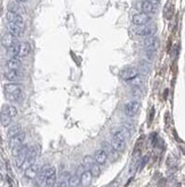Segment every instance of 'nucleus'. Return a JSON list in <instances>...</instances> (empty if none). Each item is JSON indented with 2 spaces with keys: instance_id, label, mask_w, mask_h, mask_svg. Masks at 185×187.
Here are the masks:
<instances>
[{
  "instance_id": "f257e3e1",
  "label": "nucleus",
  "mask_w": 185,
  "mask_h": 187,
  "mask_svg": "<svg viewBox=\"0 0 185 187\" xmlns=\"http://www.w3.org/2000/svg\"><path fill=\"white\" fill-rule=\"evenodd\" d=\"M157 30V25L152 23V24H145L142 25V27H138L137 29L134 30V32H135V35L140 36V37H150V36H154Z\"/></svg>"
},
{
  "instance_id": "f03ea898",
  "label": "nucleus",
  "mask_w": 185,
  "mask_h": 187,
  "mask_svg": "<svg viewBox=\"0 0 185 187\" xmlns=\"http://www.w3.org/2000/svg\"><path fill=\"white\" fill-rule=\"evenodd\" d=\"M141 109V102L138 100H130L125 105V115L128 117H134L136 116L138 111Z\"/></svg>"
},
{
  "instance_id": "7ed1b4c3",
  "label": "nucleus",
  "mask_w": 185,
  "mask_h": 187,
  "mask_svg": "<svg viewBox=\"0 0 185 187\" xmlns=\"http://www.w3.org/2000/svg\"><path fill=\"white\" fill-rule=\"evenodd\" d=\"M23 88H24V86L22 84H18V83L5 84V96H21V94H23Z\"/></svg>"
},
{
  "instance_id": "20e7f679",
  "label": "nucleus",
  "mask_w": 185,
  "mask_h": 187,
  "mask_svg": "<svg viewBox=\"0 0 185 187\" xmlns=\"http://www.w3.org/2000/svg\"><path fill=\"white\" fill-rule=\"evenodd\" d=\"M45 177L46 183L45 185L47 187H53L56 183V168L55 166H47L45 168Z\"/></svg>"
},
{
  "instance_id": "39448f33",
  "label": "nucleus",
  "mask_w": 185,
  "mask_h": 187,
  "mask_svg": "<svg viewBox=\"0 0 185 187\" xmlns=\"http://www.w3.org/2000/svg\"><path fill=\"white\" fill-rule=\"evenodd\" d=\"M138 75H140V71L134 67L123 68V69L120 71V77H121V79L127 81H132L133 78H135L136 76H138Z\"/></svg>"
},
{
  "instance_id": "423d86ee",
  "label": "nucleus",
  "mask_w": 185,
  "mask_h": 187,
  "mask_svg": "<svg viewBox=\"0 0 185 187\" xmlns=\"http://www.w3.org/2000/svg\"><path fill=\"white\" fill-rule=\"evenodd\" d=\"M28 150H29V146L24 145L23 144V146H22L21 150H20V153L17 154V156L15 157V165L17 166V168H20L21 169L22 166H23V164H24L25 160H26V156H28Z\"/></svg>"
},
{
  "instance_id": "0eeeda50",
  "label": "nucleus",
  "mask_w": 185,
  "mask_h": 187,
  "mask_svg": "<svg viewBox=\"0 0 185 187\" xmlns=\"http://www.w3.org/2000/svg\"><path fill=\"white\" fill-rule=\"evenodd\" d=\"M24 29H25L24 25H18V24H15V23H11V22H8L7 23L8 32L12 33L13 36H15L16 38L23 36V33H24Z\"/></svg>"
},
{
  "instance_id": "6e6552de",
  "label": "nucleus",
  "mask_w": 185,
  "mask_h": 187,
  "mask_svg": "<svg viewBox=\"0 0 185 187\" xmlns=\"http://www.w3.org/2000/svg\"><path fill=\"white\" fill-rule=\"evenodd\" d=\"M151 21L150 15L145 14V13H138L133 16V23L137 27H142V25L147 24Z\"/></svg>"
},
{
  "instance_id": "1a4fd4ad",
  "label": "nucleus",
  "mask_w": 185,
  "mask_h": 187,
  "mask_svg": "<svg viewBox=\"0 0 185 187\" xmlns=\"http://www.w3.org/2000/svg\"><path fill=\"white\" fill-rule=\"evenodd\" d=\"M0 42H1V45L4 46V47L8 48V47L17 44V38L12 35V33H9V32H6V33H4V35L1 36Z\"/></svg>"
},
{
  "instance_id": "9d476101",
  "label": "nucleus",
  "mask_w": 185,
  "mask_h": 187,
  "mask_svg": "<svg viewBox=\"0 0 185 187\" xmlns=\"http://www.w3.org/2000/svg\"><path fill=\"white\" fill-rule=\"evenodd\" d=\"M5 78L11 83H17L23 78V74L20 70H8L5 72Z\"/></svg>"
},
{
  "instance_id": "9b49d317",
  "label": "nucleus",
  "mask_w": 185,
  "mask_h": 187,
  "mask_svg": "<svg viewBox=\"0 0 185 187\" xmlns=\"http://www.w3.org/2000/svg\"><path fill=\"white\" fill-rule=\"evenodd\" d=\"M39 171H40V166L37 163H33L30 166H28L24 171V176L28 179H35V177L38 176Z\"/></svg>"
},
{
  "instance_id": "f8f14e48",
  "label": "nucleus",
  "mask_w": 185,
  "mask_h": 187,
  "mask_svg": "<svg viewBox=\"0 0 185 187\" xmlns=\"http://www.w3.org/2000/svg\"><path fill=\"white\" fill-rule=\"evenodd\" d=\"M158 9V4L154 2V1H151V0H145L142 2V11L145 13V14H152Z\"/></svg>"
},
{
  "instance_id": "ddd939ff",
  "label": "nucleus",
  "mask_w": 185,
  "mask_h": 187,
  "mask_svg": "<svg viewBox=\"0 0 185 187\" xmlns=\"http://www.w3.org/2000/svg\"><path fill=\"white\" fill-rule=\"evenodd\" d=\"M24 139H25V134L22 133V132H20L18 134H16V135H14L13 138H11V139H9V147H11V149L23 145Z\"/></svg>"
},
{
  "instance_id": "4468645a",
  "label": "nucleus",
  "mask_w": 185,
  "mask_h": 187,
  "mask_svg": "<svg viewBox=\"0 0 185 187\" xmlns=\"http://www.w3.org/2000/svg\"><path fill=\"white\" fill-rule=\"evenodd\" d=\"M108 155L103 150V149H97L96 152L94 153V161L95 163H97L98 165H103L105 163L108 162Z\"/></svg>"
},
{
  "instance_id": "2eb2a0df",
  "label": "nucleus",
  "mask_w": 185,
  "mask_h": 187,
  "mask_svg": "<svg viewBox=\"0 0 185 187\" xmlns=\"http://www.w3.org/2000/svg\"><path fill=\"white\" fill-rule=\"evenodd\" d=\"M6 18H7L8 22H11V23H15V24H18V25H24V21H23V17H22V15L20 14H16V13H13V12H7V14H6Z\"/></svg>"
},
{
  "instance_id": "dca6fc26",
  "label": "nucleus",
  "mask_w": 185,
  "mask_h": 187,
  "mask_svg": "<svg viewBox=\"0 0 185 187\" xmlns=\"http://www.w3.org/2000/svg\"><path fill=\"white\" fill-rule=\"evenodd\" d=\"M35 157H37V150H35V147H29V150H28V156H26V160H25L24 164L22 168H28L30 166L31 164H33L35 161Z\"/></svg>"
},
{
  "instance_id": "f3484780",
  "label": "nucleus",
  "mask_w": 185,
  "mask_h": 187,
  "mask_svg": "<svg viewBox=\"0 0 185 187\" xmlns=\"http://www.w3.org/2000/svg\"><path fill=\"white\" fill-rule=\"evenodd\" d=\"M6 66L9 70H20L22 68V61L20 60V57H11Z\"/></svg>"
},
{
  "instance_id": "a211bd4d",
  "label": "nucleus",
  "mask_w": 185,
  "mask_h": 187,
  "mask_svg": "<svg viewBox=\"0 0 185 187\" xmlns=\"http://www.w3.org/2000/svg\"><path fill=\"white\" fill-rule=\"evenodd\" d=\"M31 52V46L26 42H20V48H18V55L17 57H28Z\"/></svg>"
},
{
  "instance_id": "6ab92c4d",
  "label": "nucleus",
  "mask_w": 185,
  "mask_h": 187,
  "mask_svg": "<svg viewBox=\"0 0 185 187\" xmlns=\"http://www.w3.org/2000/svg\"><path fill=\"white\" fill-rule=\"evenodd\" d=\"M12 121H13V118L8 115L7 111H6L4 108H1V111H0V122H1V125L4 127L11 126Z\"/></svg>"
},
{
  "instance_id": "aec40b11",
  "label": "nucleus",
  "mask_w": 185,
  "mask_h": 187,
  "mask_svg": "<svg viewBox=\"0 0 185 187\" xmlns=\"http://www.w3.org/2000/svg\"><path fill=\"white\" fill-rule=\"evenodd\" d=\"M91 178H93V176H91L90 171H88V170H85L84 172L80 175V184L84 187L89 186V184L91 183Z\"/></svg>"
},
{
  "instance_id": "412c9836",
  "label": "nucleus",
  "mask_w": 185,
  "mask_h": 187,
  "mask_svg": "<svg viewBox=\"0 0 185 187\" xmlns=\"http://www.w3.org/2000/svg\"><path fill=\"white\" fill-rule=\"evenodd\" d=\"M8 11L22 15L25 13V8L23 7L21 4H18V2H12V4H9V6H8Z\"/></svg>"
},
{
  "instance_id": "4be33fe9",
  "label": "nucleus",
  "mask_w": 185,
  "mask_h": 187,
  "mask_svg": "<svg viewBox=\"0 0 185 187\" xmlns=\"http://www.w3.org/2000/svg\"><path fill=\"white\" fill-rule=\"evenodd\" d=\"M79 184H80V177L78 173H74V175L69 177V179H67V186L69 187H78Z\"/></svg>"
},
{
  "instance_id": "5701e85b",
  "label": "nucleus",
  "mask_w": 185,
  "mask_h": 187,
  "mask_svg": "<svg viewBox=\"0 0 185 187\" xmlns=\"http://www.w3.org/2000/svg\"><path fill=\"white\" fill-rule=\"evenodd\" d=\"M46 183V177H45V168L39 171L38 176L35 177V186L37 187H41L44 186Z\"/></svg>"
},
{
  "instance_id": "b1692460",
  "label": "nucleus",
  "mask_w": 185,
  "mask_h": 187,
  "mask_svg": "<svg viewBox=\"0 0 185 187\" xmlns=\"http://www.w3.org/2000/svg\"><path fill=\"white\" fill-rule=\"evenodd\" d=\"M2 108H4V109L7 111V114L12 117V118H14V117L17 116L18 110H17V108L14 106V105H4V106H2Z\"/></svg>"
},
{
  "instance_id": "393cba45",
  "label": "nucleus",
  "mask_w": 185,
  "mask_h": 187,
  "mask_svg": "<svg viewBox=\"0 0 185 187\" xmlns=\"http://www.w3.org/2000/svg\"><path fill=\"white\" fill-rule=\"evenodd\" d=\"M20 132H21V125H20V124H14V125H11V126H9L7 135H8V138L11 139V138H13L14 135L18 134Z\"/></svg>"
},
{
  "instance_id": "a878e982",
  "label": "nucleus",
  "mask_w": 185,
  "mask_h": 187,
  "mask_svg": "<svg viewBox=\"0 0 185 187\" xmlns=\"http://www.w3.org/2000/svg\"><path fill=\"white\" fill-rule=\"evenodd\" d=\"M129 84L132 85V86H134V87H142L144 84V78L143 76H141V75H138V76H136L135 78H133L132 81H129Z\"/></svg>"
},
{
  "instance_id": "bb28decb",
  "label": "nucleus",
  "mask_w": 185,
  "mask_h": 187,
  "mask_svg": "<svg viewBox=\"0 0 185 187\" xmlns=\"http://www.w3.org/2000/svg\"><path fill=\"white\" fill-rule=\"evenodd\" d=\"M18 48H20V42L15 44V45L11 46L7 48V54L11 57H17L18 55Z\"/></svg>"
},
{
  "instance_id": "cd10ccee",
  "label": "nucleus",
  "mask_w": 185,
  "mask_h": 187,
  "mask_svg": "<svg viewBox=\"0 0 185 187\" xmlns=\"http://www.w3.org/2000/svg\"><path fill=\"white\" fill-rule=\"evenodd\" d=\"M102 149L104 150L105 153H106V155L109 156H114V154H117L115 153V150L111 147V145L109 144V142H102Z\"/></svg>"
},
{
  "instance_id": "c85d7f7f",
  "label": "nucleus",
  "mask_w": 185,
  "mask_h": 187,
  "mask_svg": "<svg viewBox=\"0 0 185 187\" xmlns=\"http://www.w3.org/2000/svg\"><path fill=\"white\" fill-rule=\"evenodd\" d=\"M90 173L93 177H98L99 175H101V168H99V165H98L97 163H94V164H91L90 165Z\"/></svg>"
},
{
  "instance_id": "c756f323",
  "label": "nucleus",
  "mask_w": 185,
  "mask_h": 187,
  "mask_svg": "<svg viewBox=\"0 0 185 187\" xmlns=\"http://www.w3.org/2000/svg\"><path fill=\"white\" fill-rule=\"evenodd\" d=\"M82 162H84V165L85 166H89V168H90V165L91 164H94L95 163V161H94V157H93V156H90V155H86L84 157V161H82Z\"/></svg>"
},
{
  "instance_id": "7c9ffc66",
  "label": "nucleus",
  "mask_w": 185,
  "mask_h": 187,
  "mask_svg": "<svg viewBox=\"0 0 185 187\" xmlns=\"http://www.w3.org/2000/svg\"><path fill=\"white\" fill-rule=\"evenodd\" d=\"M53 187H69L67 186V180H65V179L58 180V181H56V183L54 184V186Z\"/></svg>"
},
{
  "instance_id": "2f4dec72",
  "label": "nucleus",
  "mask_w": 185,
  "mask_h": 187,
  "mask_svg": "<svg viewBox=\"0 0 185 187\" xmlns=\"http://www.w3.org/2000/svg\"><path fill=\"white\" fill-rule=\"evenodd\" d=\"M16 1H17L18 4H24V2H26L28 0H16Z\"/></svg>"
},
{
  "instance_id": "473e14b6",
  "label": "nucleus",
  "mask_w": 185,
  "mask_h": 187,
  "mask_svg": "<svg viewBox=\"0 0 185 187\" xmlns=\"http://www.w3.org/2000/svg\"><path fill=\"white\" fill-rule=\"evenodd\" d=\"M1 180H2V175L0 173V181H1Z\"/></svg>"
}]
</instances>
